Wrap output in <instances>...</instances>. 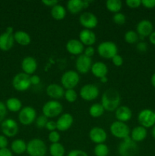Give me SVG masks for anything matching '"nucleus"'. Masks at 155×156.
Listing matches in <instances>:
<instances>
[{"mask_svg": "<svg viewBox=\"0 0 155 156\" xmlns=\"http://www.w3.org/2000/svg\"><path fill=\"white\" fill-rule=\"evenodd\" d=\"M121 97L118 91L114 88H109L106 90L102 94L101 105L105 111L113 112L119 107Z\"/></svg>", "mask_w": 155, "mask_h": 156, "instance_id": "nucleus-1", "label": "nucleus"}, {"mask_svg": "<svg viewBox=\"0 0 155 156\" xmlns=\"http://www.w3.org/2000/svg\"><path fill=\"white\" fill-rule=\"evenodd\" d=\"M26 152L28 156H45L47 152L46 145L41 139H32L27 143Z\"/></svg>", "mask_w": 155, "mask_h": 156, "instance_id": "nucleus-2", "label": "nucleus"}, {"mask_svg": "<svg viewBox=\"0 0 155 156\" xmlns=\"http://www.w3.org/2000/svg\"><path fill=\"white\" fill-rule=\"evenodd\" d=\"M97 53L103 59H112L115 55L118 54V47L112 41H103L97 47Z\"/></svg>", "mask_w": 155, "mask_h": 156, "instance_id": "nucleus-3", "label": "nucleus"}, {"mask_svg": "<svg viewBox=\"0 0 155 156\" xmlns=\"http://www.w3.org/2000/svg\"><path fill=\"white\" fill-rule=\"evenodd\" d=\"M138 152V146L130 136L124 139L119 145L118 152L120 156H135Z\"/></svg>", "mask_w": 155, "mask_h": 156, "instance_id": "nucleus-4", "label": "nucleus"}, {"mask_svg": "<svg viewBox=\"0 0 155 156\" xmlns=\"http://www.w3.org/2000/svg\"><path fill=\"white\" fill-rule=\"evenodd\" d=\"M80 82V76L78 73L74 70H68L65 72L61 77V85L67 89H74Z\"/></svg>", "mask_w": 155, "mask_h": 156, "instance_id": "nucleus-5", "label": "nucleus"}, {"mask_svg": "<svg viewBox=\"0 0 155 156\" xmlns=\"http://www.w3.org/2000/svg\"><path fill=\"white\" fill-rule=\"evenodd\" d=\"M62 104L56 100H50L46 102L42 108L43 114L47 118H54L60 115L62 112Z\"/></svg>", "mask_w": 155, "mask_h": 156, "instance_id": "nucleus-6", "label": "nucleus"}, {"mask_svg": "<svg viewBox=\"0 0 155 156\" xmlns=\"http://www.w3.org/2000/svg\"><path fill=\"white\" fill-rule=\"evenodd\" d=\"M109 130L113 136L121 140H124L126 137L129 136L131 133L129 126L126 124V123L118 121V120L112 123L109 127Z\"/></svg>", "mask_w": 155, "mask_h": 156, "instance_id": "nucleus-7", "label": "nucleus"}, {"mask_svg": "<svg viewBox=\"0 0 155 156\" xmlns=\"http://www.w3.org/2000/svg\"><path fill=\"white\" fill-rule=\"evenodd\" d=\"M36 111L33 107L26 106L22 108L18 114V120L21 124L28 126L36 120Z\"/></svg>", "mask_w": 155, "mask_h": 156, "instance_id": "nucleus-8", "label": "nucleus"}, {"mask_svg": "<svg viewBox=\"0 0 155 156\" xmlns=\"http://www.w3.org/2000/svg\"><path fill=\"white\" fill-rule=\"evenodd\" d=\"M12 85L18 91H25L30 87V76L24 73H20L15 75L12 79Z\"/></svg>", "mask_w": 155, "mask_h": 156, "instance_id": "nucleus-9", "label": "nucleus"}, {"mask_svg": "<svg viewBox=\"0 0 155 156\" xmlns=\"http://www.w3.org/2000/svg\"><path fill=\"white\" fill-rule=\"evenodd\" d=\"M80 97L87 101H91L98 98L100 90L94 84H86L80 89Z\"/></svg>", "mask_w": 155, "mask_h": 156, "instance_id": "nucleus-10", "label": "nucleus"}, {"mask_svg": "<svg viewBox=\"0 0 155 156\" xmlns=\"http://www.w3.org/2000/svg\"><path fill=\"white\" fill-rule=\"evenodd\" d=\"M138 120L140 125L144 128H149L155 125L154 112L150 109H144L139 112Z\"/></svg>", "mask_w": 155, "mask_h": 156, "instance_id": "nucleus-11", "label": "nucleus"}, {"mask_svg": "<svg viewBox=\"0 0 155 156\" xmlns=\"http://www.w3.org/2000/svg\"><path fill=\"white\" fill-rule=\"evenodd\" d=\"M79 22L84 29L92 30L95 28L98 24V19L94 13L90 12H83L79 17Z\"/></svg>", "mask_w": 155, "mask_h": 156, "instance_id": "nucleus-12", "label": "nucleus"}, {"mask_svg": "<svg viewBox=\"0 0 155 156\" xmlns=\"http://www.w3.org/2000/svg\"><path fill=\"white\" fill-rule=\"evenodd\" d=\"M1 129L6 137H14L18 132V125L13 119H5L2 122Z\"/></svg>", "mask_w": 155, "mask_h": 156, "instance_id": "nucleus-13", "label": "nucleus"}, {"mask_svg": "<svg viewBox=\"0 0 155 156\" xmlns=\"http://www.w3.org/2000/svg\"><path fill=\"white\" fill-rule=\"evenodd\" d=\"M92 59L91 58L88 57L85 55L81 54L78 56L75 61V68L78 73L81 74H87L91 71L92 66Z\"/></svg>", "mask_w": 155, "mask_h": 156, "instance_id": "nucleus-14", "label": "nucleus"}, {"mask_svg": "<svg viewBox=\"0 0 155 156\" xmlns=\"http://www.w3.org/2000/svg\"><path fill=\"white\" fill-rule=\"evenodd\" d=\"M90 140L95 144L104 143L107 139L106 132L100 126H94L89 132Z\"/></svg>", "mask_w": 155, "mask_h": 156, "instance_id": "nucleus-15", "label": "nucleus"}, {"mask_svg": "<svg viewBox=\"0 0 155 156\" xmlns=\"http://www.w3.org/2000/svg\"><path fill=\"white\" fill-rule=\"evenodd\" d=\"M73 122H74V118L71 114L65 113V114H62L56 120L57 130L60 131V132L67 131L72 126Z\"/></svg>", "mask_w": 155, "mask_h": 156, "instance_id": "nucleus-16", "label": "nucleus"}, {"mask_svg": "<svg viewBox=\"0 0 155 156\" xmlns=\"http://www.w3.org/2000/svg\"><path fill=\"white\" fill-rule=\"evenodd\" d=\"M46 91V94L50 98H52L53 100L58 101L59 99L64 98L65 90L61 85L52 83L47 86Z\"/></svg>", "mask_w": 155, "mask_h": 156, "instance_id": "nucleus-17", "label": "nucleus"}, {"mask_svg": "<svg viewBox=\"0 0 155 156\" xmlns=\"http://www.w3.org/2000/svg\"><path fill=\"white\" fill-rule=\"evenodd\" d=\"M65 48L70 54L78 56L83 54L84 50V46L79 40L71 39L66 43Z\"/></svg>", "mask_w": 155, "mask_h": 156, "instance_id": "nucleus-18", "label": "nucleus"}, {"mask_svg": "<svg viewBox=\"0 0 155 156\" xmlns=\"http://www.w3.org/2000/svg\"><path fill=\"white\" fill-rule=\"evenodd\" d=\"M21 69L23 73H26L28 76L33 75L37 69V62L36 59L32 56L24 57L21 62Z\"/></svg>", "mask_w": 155, "mask_h": 156, "instance_id": "nucleus-19", "label": "nucleus"}, {"mask_svg": "<svg viewBox=\"0 0 155 156\" xmlns=\"http://www.w3.org/2000/svg\"><path fill=\"white\" fill-rule=\"evenodd\" d=\"M79 41L84 46L90 47L93 46L97 41V36L93 30L88 29H83L79 33Z\"/></svg>", "mask_w": 155, "mask_h": 156, "instance_id": "nucleus-20", "label": "nucleus"}, {"mask_svg": "<svg viewBox=\"0 0 155 156\" xmlns=\"http://www.w3.org/2000/svg\"><path fill=\"white\" fill-rule=\"evenodd\" d=\"M153 24L148 20H142L137 24L136 32L139 35V37H149L153 32Z\"/></svg>", "mask_w": 155, "mask_h": 156, "instance_id": "nucleus-21", "label": "nucleus"}, {"mask_svg": "<svg viewBox=\"0 0 155 156\" xmlns=\"http://www.w3.org/2000/svg\"><path fill=\"white\" fill-rule=\"evenodd\" d=\"M15 39L14 34H11L9 33H2L0 34V50L2 51H9L13 47Z\"/></svg>", "mask_w": 155, "mask_h": 156, "instance_id": "nucleus-22", "label": "nucleus"}, {"mask_svg": "<svg viewBox=\"0 0 155 156\" xmlns=\"http://www.w3.org/2000/svg\"><path fill=\"white\" fill-rule=\"evenodd\" d=\"M115 115L118 121L126 123L131 120L132 117V112L129 107L123 105L117 108L116 111H115Z\"/></svg>", "mask_w": 155, "mask_h": 156, "instance_id": "nucleus-23", "label": "nucleus"}, {"mask_svg": "<svg viewBox=\"0 0 155 156\" xmlns=\"http://www.w3.org/2000/svg\"><path fill=\"white\" fill-rule=\"evenodd\" d=\"M91 72L95 77L101 79L107 76L108 67L104 62H96L91 66Z\"/></svg>", "mask_w": 155, "mask_h": 156, "instance_id": "nucleus-24", "label": "nucleus"}, {"mask_svg": "<svg viewBox=\"0 0 155 156\" xmlns=\"http://www.w3.org/2000/svg\"><path fill=\"white\" fill-rule=\"evenodd\" d=\"M147 132L146 128L141 126H137L131 131L130 136L134 142L138 143V142H142L143 140H144V139L147 137Z\"/></svg>", "mask_w": 155, "mask_h": 156, "instance_id": "nucleus-25", "label": "nucleus"}, {"mask_svg": "<svg viewBox=\"0 0 155 156\" xmlns=\"http://www.w3.org/2000/svg\"><path fill=\"white\" fill-rule=\"evenodd\" d=\"M14 39L15 42L18 43L19 45L27 46L31 42V38L30 34L24 30H18L14 34Z\"/></svg>", "mask_w": 155, "mask_h": 156, "instance_id": "nucleus-26", "label": "nucleus"}, {"mask_svg": "<svg viewBox=\"0 0 155 156\" xmlns=\"http://www.w3.org/2000/svg\"><path fill=\"white\" fill-rule=\"evenodd\" d=\"M12 152L17 155H21L27 151V143L24 140L17 139L12 143L11 145Z\"/></svg>", "mask_w": 155, "mask_h": 156, "instance_id": "nucleus-27", "label": "nucleus"}, {"mask_svg": "<svg viewBox=\"0 0 155 156\" xmlns=\"http://www.w3.org/2000/svg\"><path fill=\"white\" fill-rule=\"evenodd\" d=\"M50 14H51L52 18L54 20L61 21V20H63L66 16V10L63 5L57 4L56 5L51 8Z\"/></svg>", "mask_w": 155, "mask_h": 156, "instance_id": "nucleus-28", "label": "nucleus"}, {"mask_svg": "<svg viewBox=\"0 0 155 156\" xmlns=\"http://www.w3.org/2000/svg\"><path fill=\"white\" fill-rule=\"evenodd\" d=\"M84 9L82 0H69L67 2V9L72 15H76Z\"/></svg>", "mask_w": 155, "mask_h": 156, "instance_id": "nucleus-29", "label": "nucleus"}, {"mask_svg": "<svg viewBox=\"0 0 155 156\" xmlns=\"http://www.w3.org/2000/svg\"><path fill=\"white\" fill-rule=\"evenodd\" d=\"M6 108L11 112H18L22 109V103L17 98H10L6 101Z\"/></svg>", "mask_w": 155, "mask_h": 156, "instance_id": "nucleus-30", "label": "nucleus"}, {"mask_svg": "<svg viewBox=\"0 0 155 156\" xmlns=\"http://www.w3.org/2000/svg\"><path fill=\"white\" fill-rule=\"evenodd\" d=\"M106 8L112 13H118L122 8V2L120 0H107L106 2Z\"/></svg>", "mask_w": 155, "mask_h": 156, "instance_id": "nucleus-31", "label": "nucleus"}, {"mask_svg": "<svg viewBox=\"0 0 155 156\" xmlns=\"http://www.w3.org/2000/svg\"><path fill=\"white\" fill-rule=\"evenodd\" d=\"M49 151L51 156H64L65 153V147L60 143H52L50 146Z\"/></svg>", "mask_w": 155, "mask_h": 156, "instance_id": "nucleus-32", "label": "nucleus"}, {"mask_svg": "<svg viewBox=\"0 0 155 156\" xmlns=\"http://www.w3.org/2000/svg\"><path fill=\"white\" fill-rule=\"evenodd\" d=\"M104 108L102 106L101 104L96 103L91 105L89 108V114L94 118H98L100 117L104 114Z\"/></svg>", "mask_w": 155, "mask_h": 156, "instance_id": "nucleus-33", "label": "nucleus"}, {"mask_svg": "<svg viewBox=\"0 0 155 156\" xmlns=\"http://www.w3.org/2000/svg\"><path fill=\"white\" fill-rule=\"evenodd\" d=\"M124 41L129 44H136L139 41V35L135 30H129L124 34Z\"/></svg>", "mask_w": 155, "mask_h": 156, "instance_id": "nucleus-34", "label": "nucleus"}, {"mask_svg": "<svg viewBox=\"0 0 155 156\" xmlns=\"http://www.w3.org/2000/svg\"><path fill=\"white\" fill-rule=\"evenodd\" d=\"M109 149L105 143L97 144L94 149V153L95 156H108Z\"/></svg>", "mask_w": 155, "mask_h": 156, "instance_id": "nucleus-35", "label": "nucleus"}, {"mask_svg": "<svg viewBox=\"0 0 155 156\" xmlns=\"http://www.w3.org/2000/svg\"><path fill=\"white\" fill-rule=\"evenodd\" d=\"M64 98L69 103H74L78 99V94L74 89H67L65 91Z\"/></svg>", "mask_w": 155, "mask_h": 156, "instance_id": "nucleus-36", "label": "nucleus"}, {"mask_svg": "<svg viewBox=\"0 0 155 156\" xmlns=\"http://www.w3.org/2000/svg\"><path fill=\"white\" fill-rule=\"evenodd\" d=\"M112 21L115 24H118V25H123L126 21V17L123 13L118 12V13H115L113 15Z\"/></svg>", "mask_w": 155, "mask_h": 156, "instance_id": "nucleus-37", "label": "nucleus"}, {"mask_svg": "<svg viewBox=\"0 0 155 156\" xmlns=\"http://www.w3.org/2000/svg\"><path fill=\"white\" fill-rule=\"evenodd\" d=\"M48 121V118L45 117L43 114H42V115L39 116V117H36L35 123H36V127L39 128V129H43V128L46 127V125Z\"/></svg>", "mask_w": 155, "mask_h": 156, "instance_id": "nucleus-38", "label": "nucleus"}, {"mask_svg": "<svg viewBox=\"0 0 155 156\" xmlns=\"http://www.w3.org/2000/svg\"><path fill=\"white\" fill-rule=\"evenodd\" d=\"M60 134L58 131H52L50 132L48 135V140L51 143H59V140H60Z\"/></svg>", "mask_w": 155, "mask_h": 156, "instance_id": "nucleus-39", "label": "nucleus"}, {"mask_svg": "<svg viewBox=\"0 0 155 156\" xmlns=\"http://www.w3.org/2000/svg\"><path fill=\"white\" fill-rule=\"evenodd\" d=\"M126 5L130 9H137L141 5V0H126Z\"/></svg>", "mask_w": 155, "mask_h": 156, "instance_id": "nucleus-40", "label": "nucleus"}, {"mask_svg": "<svg viewBox=\"0 0 155 156\" xmlns=\"http://www.w3.org/2000/svg\"><path fill=\"white\" fill-rule=\"evenodd\" d=\"M6 114H7V108H6L5 104L2 101H0V123L5 120Z\"/></svg>", "mask_w": 155, "mask_h": 156, "instance_id": "nucleus-41", "label": "nucleus"}, {"mask_svg": "<svg viewBox=\"0 0 155 156\" xmlns=\"http://www.w3.org/2000/svg\"><path fill=\"white\" fill-rule=\"evenodd\" d=\"M67 156H88L86 152L81 149H73L68 153Z\"/></svg>", "mask_w": 155, "mask_h": 156, "instance_id": "nucleus-42", "label": "nucleus"}, {"mask_svg": "<svg viewBox=\"0 0 155 156\" xmlns=\"http://www.w3.org/2000/svg\"><path fill=\"white\" fill-rule=\"evenodd\" d=\"M111 60H112V64H113L114 66H117V67L121 66L123 64L122 57V56H120V55H119V54L115 55V56H114V57L112 58V59H111Z\"/></svg>", "mask_w": 155, "mask_h": 156, "instance_id": "nucleus-43", "label": "nucleus"}, {"mask_svg": "<svg viewBox=\"0 0 155 156\" xmlns=\"http://www.w3.org/2000/svg\"><path fill=\"white\" fill-rule=\"evenodd\" d=\"M141 5L146 9L155 8V0H141Z\"/></svg>", "mask_w": 155, "mask_h": 156, "instance_id": "nucleus-44", "label": "nucleus"}, {"mask_svg": "<svg viewBox=\"0 0 155 156\" xmlns=\"http://www.w3.org/2000/svg\"><path fill=\"white\" fill-rule=\"evenodd\" d=\"M95 53V49L92 47V46H90V47H87L86 48H84V50L83 54L85 55L88 57L91 58Z\"/></svg>", "mask_w": 155, "mask_h": 156, "instance_id": "nucleus-45", "label": "nucleus"}, {"mask_svg": "<svg viewBox=\"0 0 155 156\" xmlns=\"http://www.w3.org/2000/svg\"><path fill=\"white\" fill-rule=\"evenodd\" d=\"M46 129L49 130L50 132L52 131H55L57 129V126H56V121H53V120H49L47 122L46 125Z\"/></svg>", "mask_w": 155, "mask_h": 156, "instance_id": "nucleus-46", "label": "nucleus"}, {"mask_svg": "<svg viewBox=\"0 0 155 156\" xmlns=\"http://www.w3.org/2000/svg\"><path fill=\"white\" fill-rule=\"evenodd\" d=\"M9 145L8 139L5 136L0 135V149H5Z\"/></svg>", "mask_w": 155, "mask_h": 156, "instance_id": "nucleus-47", "label": "nucleus"}, {"mask_svg": "<svg viewBox=\"0 0 155 156\" xmlns=\"http://www.w3.org/2000/svg\"><path fill=\"white\" fill-rule=\"evenodd\" d=\"M30 84L33 85H37L40 83V78L37 75H31L30 76Z\"/></svg>", "mask_w": 155, "mask_h": 156, "instance_id": "nucleus-48", "label": "nucleus"}, {"mask_svg": "<svg viewBox=\"0 0 155 156\" xmlns=\"http://www.w3.org/2000/svg\"><path fill=\"white\" fill-rule=\"evenodd\" d=\"M137 50L139 52H146L147 50V45L145 42L144 41H141L137 44Z\"/></svg>", "mask_w": 155, "mask_h": 156, "instance_id": "nucleus-49", "label": "nucleus"}, {"mask_svg": "<svg viewBox=\"0 0 155 156\" xmlns=\"http://www.w3.org/2000/svg\"><path fill=\"white\" fill-rule=\"evenodd\" d=\"M42 3L43 5H45L46 6L53 8V6L56 5L57 4H59V2L56 1V0H43Z\"/></svg>", "mask_w": 155, "mask_h": 156, "instance_id": "nucleus-50", "label": "nucleus"}, {"mask_svg": "<svg viewBox=\"0 0 155 156\" xmlns=\"http://www.w3.org/2000/svg\"><path fill=\"white\" fill-rule=\"evenodd\" d=\"M0 156H13L12 152L8 148L0 149Z\"/></svg>", "mask_w": 155, "mask_h": 156, "instance_id": "nucleus-51", "label": "nucleus"}, {"mask_svg": "<svg viewBox=\"0 0 155 156\" xmlns=\"http://www.w3.org/2000/svg\"><path fill=\"white\" fill-rule=\"evenodd\" d=\"M149 41L152 44L155 45V31L152 32L151 34L149 36Z\"/></svg>", "mask_w": 155, "mask_h": 156, "instance_id": "nucleus-52", "label": "nucleus"}, {"mask_svg": "<svg viewBox=\"0 0 155 156\" xmlns=\"http://www.w3.org/2000/svg\"><path fill=\"white\" fill-rule=\"evenodd\" d=\"M91 1H88V0H84L83 1V6L84 9H87L88 8V6L90 5V3H91Z\"/></svg>", "mask_w": 155, "mask_h": 156, "instance_id": "nucleus-53", "label": "nucleus"}, {"mask_svg": "<svg viewBox=\"0 0 155 156\" xmlns=\"http://www.w3.org/2000/svg\"><path fill=\"white\" fill-rule=\"evenodd\" d=\"M150 82H151V85L155 88V73L152 75L151 79H150Z\"/></svg>", "mask_w": 155, "mask_h": 156, "instance_id": "nucleus-54", "label": "nucleus"}, {"mask_svg": "<svg viewBox=\"0 0 155 156\" xmlns=\"http://www.w3.org/2000/svg\"><path fill=\"white\" fill-rule=\"evenodd\" d=\"M13 27H8L7 28H6V30L5 32L6 33H9V34H13Z\"/></svg>", "mask_w": 155, "mask_h": 156, "instance_id": "nucleus-55", "label": "nucleus"}, {"mask_svg": "<svg viewBox=\"0 0 155 156\" xmlns=\"http://www.w3.org/2000/svg\"><path fill=\"white\" fill-rule=\"evenodd\" d=\"M100 80L102 83H106L108 81V79H107V77H106V76H105V77H103V78H101V79H100Z\"/></svg>", "mask_w": 155, "mask_h": 156, "instance_id": "nucleus-56", "label": "nucleus"}, {"mask_svg": "<svg viewBox=\"0 0 155 156\" xmlns=\"http://www.w3.org/2000/svg\"><path fill=\"white\" fill-rule=\"evenodd\" d=\"M151 134H152V136L155 139V125L153 126L152 128V131H151Z\"/></svg>", "mask_w": 155, "mask_h": 156, "instance_id": "nucleus-57", "label": "nucleus"}, {"mask_svg": "<svg viewBox=\"0 0 155 156\" xmlns=\"http://www.w3.org/2000/svg\"><path fill=\"white\" fill-rule=\"evenodd\" d=\"M154 115H155V112H154Z\"/></svg>", "mask_w": 155, "mask_h": 156, "instance_id": "nucleus-58", "label": "nucleus"}]
</instances>
